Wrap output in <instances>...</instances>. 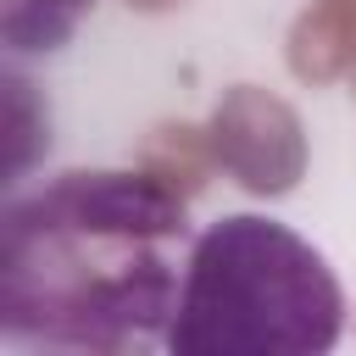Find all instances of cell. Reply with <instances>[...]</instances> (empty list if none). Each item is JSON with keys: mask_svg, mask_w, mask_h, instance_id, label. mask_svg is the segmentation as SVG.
<instances>
[{"mask_svg": "<svg viewBox=\"0 0 356 356\" xmlns=\"http://www.w3.org/2000/svg\"><path fill=\"white\" fill-rule=\"evenodd\" d=\"M184 234V200L150 172L50 178L0 217V334L56 350L167 339Z\"/></svg>", "mask_w": 356, "mask_h": 356, "instance_id": "cell-1", "label": "cell"}, {"mask_svg": "<svg viewBox=\"0 0 356 356\" xmlns=\"http://www.w3.org/2000/svg\"><path fill=\"white\" fill-rule=\"evenodd\" d=\"M339 334L345 289L323 250L273 217L239 211L195 234L161 345L172 356H323Z\"/></svg>", "mask_w": 356, "mask_h": 356, "instance_id": "cell-2", "label": "cell"}, {"mask_svg": "<svg viewBox=\"0 0 356 356\" xmlns=\"http://www.w3.org/2000/svg\"><path fill=\"white\" fill-rule=\"evenodd\" d=\"M95 0H6L0 33L11 50H61Z\"/></svg>", "mask_w": 356, "mask_h": 356, "instance_id": "cell-3", "label": "cell"}]
</instances>
